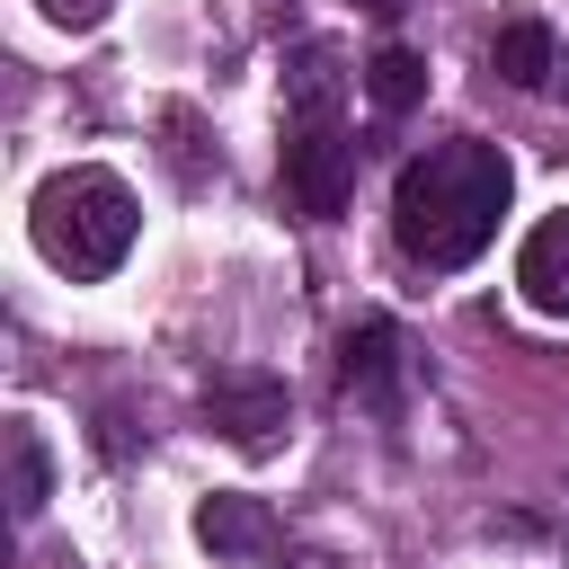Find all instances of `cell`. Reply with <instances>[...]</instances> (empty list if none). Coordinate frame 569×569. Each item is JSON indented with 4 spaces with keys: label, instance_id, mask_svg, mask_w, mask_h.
Wrapping results in <instances>:
<instances>
[{
    "label": "cell",
    "instance_id": "1",
    "mask_svg": "<svg viewBox=\"0 0 569 569\" xmlns=\"http://www.w3.org/2000/svg\"><path fill=\"white\" fill-rule=\"evenodd\" d=\"M507 196H516V160L498 142H480V133H445L418 160H400V178H391V240H400L409 267L453 276V267H471L498 240Z\"/></svg>",
    "mask_w": 569,
    "mask_h": 569
},
{
    "label": "cell",
    "instance_id": "2",
    "mask_svg": "<svg viewBox=\"0 0 569 569\" xmlns=\"http://www.w3.org/2000/svg\"><path fill=\"white\" fill-rule=\"evenodd\" d=\"M133 231H142V204H133V187H124L116 169H98V160L53 169V178L36 187V204H27L36 258H44L53 276H71V284L116 276L124 249H133Z\"/></svg>",
    "mask_w": 569,
    "mask_h": 569
},
{
    "label": "cell",
    "instance_id": "3",
    "mask_svg": "<svg viewBox=\"0 0 569 569\" xmlns=\"http://www.w3.org/2000/svg\"><path fill=\"white\" fill-rule=\"evenodd\" d=\"M356 133L347 124H284V196L302 222H338L356 196Z\"/></svg>",
    "mask_w": 569,
    "mask_h": 569
},
{
    "label": "cell",
    "instance_id": "4",
    "mask_svg": "<svg viewBox=\"0 0 569 569\" xmlns=\"http://www.w3.org/2000/svg\"><path fill=\"white\" fill-rule=\"evenodd\" d=\"M338 391H347L356 409H373V418H400V391H409V338H400L391 311L347 320V338H338Z\"/></svg>",
    "mask_w": 569,
    "mask_h": 569
},
{
    "label": "cell",
    "instance_id": "5",
    "mask_svg": "<svg viewBox=\"0 0 569 569\" xmlns=\"http://www.w3.org/2000/svg\"><path fill=\"white\" fill-rule=\"evenodd\" d=\"M284 418H293V391H284L276 373H258V365H231V373L204 382V427L231 436L240 453H267V445L284 436Z\"/></svg>",
    "mask_w": 569,
    "mask_h": 569
},
{
    "label": "cell",
    "instance_id": "6",
    "mask_svg": "<svg viewBox=\"0 0 569 569\" xmlns=\"http://www.w3.org/2000/svg\"><path fill=\"white\" fill-rule=\"evenodd\" d=\"M196 542H204L213 560H284V525H276V507L249 498V489L196 498Z\"/></svg>",
    "mask_w": 569,
    "mask_h": 569
},
{
    "label": "cell",
    "instance_id": "7",
    "mask_svg": "<svg viewBox=\"0 0 569 569\" xmlns=\"http://www.w3.org/2000/svg\"><path fill=\"white\" fill-rule=\"evenodd\" d=\"M516 293H525L542 320H569V204L525 231V249H516Z\"/></svg>",
    "mask_w": 569,
    "mask_h": 569
},
{
    "label": "cell",
    "instance_id": "8",
    "mask_svg": "<svg viewBox=\"0 0 569 569\" xmlns=\"http://www.w3.org/2000/svg\"><path fill=\"white\" fill-rule=\"evenodd\" d=\"M338 98H347L338 44H329V36H302V44L284 53V116H293V124H338Z\"/></svg>",
    "mask_w": 569,
    "mask_h": 569
},
{
    "label": "cell",
    "instance_id": "9",
    "mask_svg": "<svg viewBox=\"0 0 569 569\" xmlns=\"http://www.w3.org/2000/svg\"><path fill=\"white\" fill-rule=\"evenodd\" d=\"M489 71H498L507 89H542V80L560 71V36H551L542 18H507V27L489 36Z\"/></svg>",
    "mask_w": 569,
    "mask_h": 569
},
{
    "label": "cell",
    "instance_id": "10",
    "mask_svg": "<svg viewBox=\"0 0 569 569\" xmlns=\"http://www.w3.org/2000/svg\"><path fill=\"white\" fill-rule=\"evenodd\" d=\"M365 98H373V116L391 124V116H409L418 98H427V53H409V44H373L365 62Z\"/></svg>",
    "mask_w": 569,
    "mask_h": 569
},
{
    "label": "cell",
    "instance_id": "11",
    "mask_svg": "<svg viewBox=\"0 0 569 569\" xmlns=\"http://www.w3.org/2000/svg\"><path fill=\"white\" fill-rule=\"evenodd\" d=\"M0 453H9V516H18V525H36V516H44V498H53L44 436H36L27 418H9V427H0Z\"/></svg>",
    "mask_w": 569,
    "mask_h": 569
},
{
    "label": "cell",
    "instance_id": "12",
    "mask_svg": "<svg viewBox=\"0 0 569 569\" xmlns=\"http://www.w3.org/2000/svg\"><path fill=\"white\" fill-rule=\"evenodd\" d=\"M36 9H44V27H62V36H89L116 0H36Z\"/></svg>",
    "mask_w": 569,
    "mask_h": 569
},
{
    "label": "cell",
    "instance_id": "13",
    "mask_svg": "<svg viewBox=\"0 0 569 569\" xmlns=\"http://www.w3.org/2000/svg\"><path fill=\"white\" fill-rule=\"evenodd\" d=\"M356 9H365V18H382V27H400V9H409V0H356Z\"/></svg>",
    "mask_w": 569,
    "mask_h": 569
},
{
    "label": "cell",
    "instance_id": "14",
    "mask_svg": "<svg viewBox=\"0 0 569 569\" xmlns=\"http://www.w3.org/2000/svg\"><path fill=\"white\" fill-rule=\"evenodd\" d=\"M560 89H569V62H560Z\"/></svg>",
    "mask_w": 569,
    "mask_h": 569
}]
</instances>
